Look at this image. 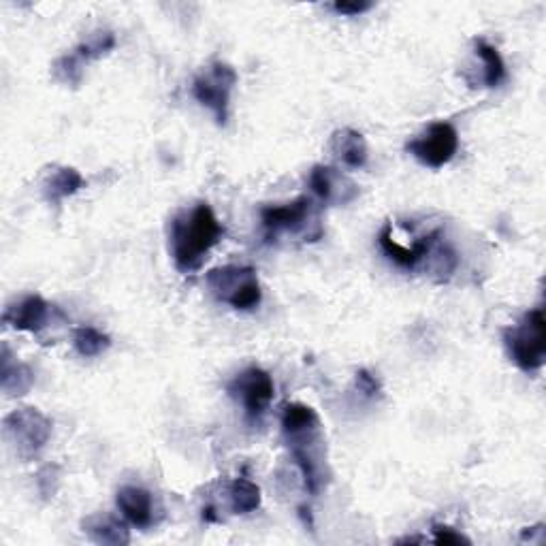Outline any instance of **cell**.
Masks as SVG:
<instances>
[{
    "mask_svg": "<svg viewBox=\"0 0 546 546\" xmlns=\"http://www.w3.org/2000/svg\"><path fill=\"white\" fill-rule=\"evenodd\" d=\"M282 433L310 495H318L325 483V438L320 416L305 404H286L282 410Z\"/></svg>",
    "mask_w": 546,
    "mask_h": 546,
    "instance_id": "obj_1",
    "label": "cell"
},
{
    "mask_svg": "<svg viewBox=\"0 0 546 546\" xmlns=\"http://www.w3.org/2000/svg\"><path fill=\"white\" fill-rule=\"evenodd\" d=\"M224 237V227L207 203H197L171 220L169 250L175 269L195 273Z\"/></svg>",
    "mask_w": 546,
    "mask_h": 546,
    "instance_id": "obj_2",
    "label": "cell"
},
{
    "mask_svg": "<svg viewBox=\"0 0 546 546\" xmlns=\"http://www.w3.org/2000/svg\"><path fill=\"white\" fill-rule=\"evenodd\" d=\"M378 244L384 256L401 269L414 271L429 261V269L436 273L438 282H446L459 267V256L453 246L442 239V229H433L427 235L416 237L410 246L395 239L391 224H387L378 235Z\"/></svg>",
    "mask_w": 546,
    "mask_h": 546,
    "instance_id": "obj_3",
    "label": "cell"
},
{
    "mask_svg": "<svg viewBox=\"0 0 546 546\" xmlns=\"http://www.w3.org/2000/svg\"><path fill=\"white\" fill-rule=\"evenodd\" d=\"M261 224L267 242L280 235H295L303 242H318L323 237V220L310 197H299L284 205H267L261 210Z\"/></svg>",
    "mask_w": 546,
    "mask_h": 546,
    "instance_id": "obj_4",
    "label": "cell"
},
{
    "mask_svg": "<svg viewBox=\"0 0 546 546\" xmlns=\"http://www.w3.org/2000/svg\"><path fill=\"white\" fill-rule=\"evenodd\" d=\"M504 346L521 372L536 374L546 359V318L542 308L529 310L517 325L504 329Z\"/></svg>",
    "mask_w": 546,
    "mask_h": 546,
    "instance_id": "obj_5",
    "label": "cell"
},
{
    "mask_svg": "<svg viewBox=\"0 0 546 546\" xmlns=\"http://www.w3.org/2000/svg\"><path fill=\"white\" fill-rule=\"evenodd\" d=\"M207 286L218 301L239 312H252L263 301L261 282L252 267L227 265L212 269L207 273Z\"/></svg>",
    "mask_w": 546,
    "mask_h": 546,
    "instance_id": "obj_6",
    "label": "cell"
},
{
    "mask_svg": "<svg viewBox=\"0 0 546 546\" xmlns=\"http://www.w3.org/2000/svg\"><path fill=\"white\" fill-rule=\"evenodd\" d=\"M5 438L24 461L35 459L52 438L54 423L37 408H20L5 416Z\"/></svg>",
    "mask_w": 546,
    "mask_h": 546,
    "instance_id": "obj_7",
    "label": "cell"
},
{
    "mask_svg": "<svg viewBox=\"0 0 546 546\" xmlns=\"http://www.w3.org/2000/svg\"><path fill=\"white\" fill-rule=\"evenodd\" d=\"M237 86V71L231 64L216 60L192 82V96L197 103L207 107L214 114L218 126H224L229 120L231 94Z\"/></svg>",
    "mask_w": 546,
    "mask_h": 546,
    "instance_id": "obj_8",
    "label": "cell"
},
{
    "mask_svg": "<svg viewBox=\"0 0 546 546\" xmlns=\"http://www.w3.org/2000/svg\"><path fill=\"white\" fill-rule=\"evenodd\" d=\"M406 150L429 169H442L459 150V133L451 122H433L427 131L412 139Z\"/></svg>",
    "mask_w": 546,
    "mask_h": 546,
    "instance_id": "obj_9",
    "label": "cell"
},
{
    "mask_svg": "<svg viewBox=\"0 0 546 546\" xmlns=\"http://www.w3.org/2000/svg\"><path fill=\"white\" fill-rule=\"evenodd\" d=\"M273 393H276L273 380L261 367H248L246 372L239 374L229 384V395L242 401L246 419L250 423H259L263 419L273 401Z\"/></svg>",
    "mask_w": 546,
    "mask_h": 546,
    "instance_id": "obj_10",
    "label": "cell"
},
{
    "mask_svg": "<svg viewBox=\"0 0 546 546\" xmlns=\"http://www.w3.org/2000/svg\"><path fill=\"white\" fill-rule=\"evenodd\" d=\"M308 186L314 197L327 205H348L359 197V186L342 171L327 165H316L312 169Z\"/></svg>",
    "mask_w": 546,
    "mask_h": 546,
    "instance_id": "obj_11",
    "label": "cell"
},
{
    "mask_svg": "<svg viewBox=\"0 0 546 546\" xmlns=\"http://www.w3.org/2000/svg\"><path fill=\"white\" fill-rule=\"evenodd\" d=\"M54 305L39 295H28L18 303L9 305L3 314V323L26 333H41L50 323Z\"/></svg>",
    "mask_w": 546,
    "mask_h": 546,
    "instance_id": "obj_12",
    "label": "cell"
},
{
    "mask_svg": "<svg viewBox=\"0 0 546 546\" xmlns=\"http://www.w3.org/2000/svg\"><path fill=\"white\" fill-rule=\"evenodd\" d=\"M116 504L118 510L122 512V517L131 525L146 529L154 523V500L148 489L133 485L122 487L116 495Z\"/></svg>",
    "mask_w": 546,
    "mask_h": 546,
    "instance_id": "obj_13",
    "label": "cell"
},
{
    "mask_svg": "<svg viewBox=\"0 0 546 546\" xmlns=\"http://www.w3.org/2000/svg\"><path fill=\"white\" fill-rule=\"evenodd\" d=\"M329 150L337 163L350 169H363L367 165V143L355 128H340L331 135Z\"/></svg>",
    "mask_w": 546,
    "mask_h": 546,
    "instance_id": "obj_14",
    "label": "cell"
},
{
    "mask_svg": "<svg viewBox=\"0 0 546 546\" xmlns=\"http://www.w3.org/2000/svg\"><path fill=\"white\" fill-rule=\"evenodd\" d=\"M32 384H35L32 369L18 361L11 348L3 344V352H0V389L9 397H22L32 389Z\"/></svg>",
    "mask_w": 546,
    "mask_h": 546,
    "instance_id": "obj_15",
    "label": "cell"
},
{
    "mask_svg": "<svg viewBox=\"0 0 546 546\" xmlns=\"http://www.w3.org/2000/svg\"><path fill=\"white\" fill-rule=\"evenodd\" d=\"M82 527L88 538L96 544L120 546L131 542V534H128L126 525L111 515H90L82 521Z\"/></svg>",
    "mask_w": 546,
    "mask_h": 546,
    "instance_id": "obj_16",
    "label": "cell"
},
{
    "mask_svg": "<svg viewBox=\"0 0 546 546\" xmlns=\"http://www.w3.org/2000/svg\"><path fill=\"white\" fill-rule=\"evenodd\" d=\"M84 184H86L84 175L79 173L75 167H58L43 184L45 201L52 203V205H58L60 201L77 195V192L84 188Z\"/></svg>",
    "mask_w": 546,
    "mask_h": 546,
    "instance_id": "obj_17",
    "label": "cell"
},
{
    "mask_svg": "<svg viewBox=\"0 0 546 546\" xmlns=\"http://www.w3.org/2000/svg\"><path fill=\"white\" fill-rule=\"evenodd\" d=\"M229 506L235 515H250V512L261 508V489L256 487L248 478H235L227 487Z\"/></svg>",
    "mask_w": 546,
    "mask_h": 546,
    "instance_id": "obj_18",
    "label": "cell"
},
{
    "mask_svg": "<svg viewBox=\"0 0 546 546\" xmlns=\"http://www.w3.org/2000/svg\"><path fill=\"white\" fill-rule=\"evenodd\" d=\"M474 52L476 56L483 60V82L487 88H497L504 79H506V62L497 52V47H493L485 39H476L474 41Z\"/></svg>",
    "mask_w": 546,
    "mask_h": 546,
    "instance_id": "obj_19",
    "label": "cell"
},
{
    "mask_svg": "<svg viewBox=\"0 0 546 546\" xmlns=\"http://www.w3.org/2000/svg\"><path fill=\"white\" fill-rule=\"evenodd\" d=\"M73 346H75L79 357L94 359V357H101L103 352L109 350L111 337L96 327H90V325L77 327L73 333Z\"/></svg>",
    "mask_w": 546,
    "mask_h": 546,
    "instance_id": "obj_20",
    "label": "cell"
},
{
    "mask_svg": "<svg viewBox=\"0 0 546 546\" xmlns=\"http://www.w3.org/2000/svg\"><path fill=\"white\" fill-rule=\"evenodd\" d=\"M116 47V35L111 30H96L94 35H90L86 41L79 43L73 54L82 60V62H92L107 56L111 50Z\"/></svg>",
    "mask_w": 546,
    "mask_h": 546,
    "instance_id": "obj_21",
    "label": "cell"
},
{
    "mask_svg": "<svg viewBox=\"0 0 546 546\" xmlns=\"http://www.w3.org/2000/svg\"><path fill=\"white\" fill-rule=\"evenodd\" d=\"M84 69H86V62L79 60L73 52L67 54V56H60L54 67H52V75L56 82H60L62 86H71V88H77L79 84H82L84 79Z\"/></svg>",
    "mask_w": 546,
    "mask_h": 546,
    "instance_id": "obj_22",
    "label": "cell"
},
{
    "mask_svg": "<svg viewBox=\"0 0 546 546\" xmlns=\"http://www.w3.org/2000/svg\"><path fill=\"white\" fill-rule=\"evenodd\" d=\"M60 487V468L58 465H45L37 474V489L43 500H52Z\"/></svg>",
    "mask_w": 546,
    "mask_h": 546,
    "instance_id": "obj_23",
    "label": "cell"
},
{
    "mask_svg": "<svg viewBox=\"0 0 546 546\" xmlns=\"http://www.w3.org/2000/svg\"><path fill=\"white\" fill-rule=\"evenodd\" d=\"M355 387H357V391L365 399H378V397H382V384H380V380L374 374H369L367 369H359V372L355 374Z\"/></svg>",
    "mask_w": 546,
    "mask_h": 546,
    "instance_id": "obj_24",
    "label": "cell"
},
{
    "mask_svg": "<svg viewBox=\"0 0 546 546\" xmlns=\"http://www.w3.org/2000/svg\"><path fill=\"white\" fill-rule=\"evenodd\" d=\"M431 532H433V542L436 544H470V538H465L463 534L455 532L453 527H448V525H433L431 527Z\"/></svg>",
    "mask_w": 546,
    "mask_h": 546,
    "instance_id": "obj_25",
    "label": "cell"
},
{
    "mask_svg": "<svg viewBox=\"0 0 546 546\" xmlns=\"http://www.w3.org/2000/svg\"><path fill=\"white\" fill-rule=\"evenodd\" d=\"M331 9L337 15H348V18H352V15H361L367 13L369 9H374V3H333Z\"/></svg>",
    "mask_w": 546,
    "mask_h": 546,
    "instance_id": "obj_26",
    "label": "cell"
}]
</instances>
